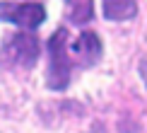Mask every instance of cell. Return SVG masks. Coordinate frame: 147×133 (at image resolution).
I'll return each instance as SVG.
<instances>
[{
	"mask_svg": "<svg viewBox=\"0 0 147 133\" xmlns=\"http://www.w3.org/2000/svg\"><path fill=\"white\" fill-rule=\"evenodd\" d=\"M101 53H104V44H101L99 34H94V32H82L70 46L72 63L82 65V68H89V65L99 63Z\"/></svg>",
	"mask_w": 147,
	"mask_h": 133,
	"instance_id": "4",
	"label": "cell"
},
{
	"mask_svg": "<svg viewBox=\"0 0 147 133\" xmlns=\"http://www.w3.org/2000/svg\"><path fill=\"white\" fill-rule=\"evenodd\" d=\"M94 17V7H92V0H68V22L70 24H87Z\"/></svg>",
	"mask_w": 147,
	"mask_h": 133,
	"instance_id": "6",
	"label": "cell"
},
{
	"mask_svg": "<svg viewBox=\"0 0 147 133\" xmlns=\"http://www.w3.org/2000/svg\"><path fill=\"white\" fill-rule=\"evenodd\" d=\"M46 20V7L39 3H0V22H12L24 29H36Z\"/></svg>",
	"mask_w": 147,
	"mask_h": 133,
	"instance_id": "3",
	"label": "cell"
},
{
	"mask_svg": "<svg viewBox=\"0 0 147 133\" xmlns=\"http://www.w3.org/2000/svg\"><path fill=\"white\" fill-rule=\"evenodd\" d=\"M70 68H72V58H70V51H68V32L60 27L48 39V73H46L48 90L60 92V90L68 87Z\"/></svg>",
	"mask_w": 147,
	"mask_h": 133,
	"instance_id": "2",
	"label": "cell"
},
{
	"mask_svg": "<svg viewBox=\"0 0 147 133\" xmlns=\"http://www.w3.org/2000/svg\"><path fill=\"white\" fill-rule=\"evenodd\" d=\"M39 53H41V44L36 39V34L32 32L12 34L0 46V65L5 70H15V68L29 70L39 60Z\"/></svg>",
	"mask_w": 147,
	"mask_h": 133,
	"instance_id": "1",
	"label": "cell"
},
{
	"mask_svg": "<svg viewBox=\"0 0 147 133\" xmlns=\"http://www.w3.org/2000/svg\"><path fill=\"white\" fill-rule=\"evenodd\" d=\"M101 10L104 17L113 22L133 20L138 12V0H101Z\"/></svg>",
	"mask_w": 147,
	"mask_h": 133,
	"instance_id": "5",
	"label": "cell"
}]
</instances>
